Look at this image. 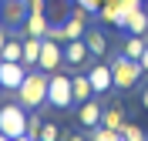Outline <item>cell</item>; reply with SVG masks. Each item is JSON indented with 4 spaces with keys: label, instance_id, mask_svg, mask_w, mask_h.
I'll return each instance as SVG.
<instances>
[{
    "label": "cell",
    "instance_id": "obj_31",
    "mask_svg": "<svg viewBox=\"0 0 148 141\" xmlns=\"http://www.w3.org/2000/svg\"><path fill=\"white\" fill-rule=\"evenodd\" d=\"M0 141H10V138H7V134H3V131H0Z\"/></svg>",
    "mask_w": 148,
    "mask_h": 141
},
{
    "label": "cell",
    "instance_id": "obj_10",
    "mask_svg": "<svg viewBox=\"0 0 148 141\" xmlns=\"http://www.w3.org/2000/svg\"><path fill=\"white\" fill-rule=\"evenodd\" d=\"M88 77H91L94 94H108L114 87V77H111V64H91L88 67Z\"/></svg>",
    "mask_w": 148,
    "mask_h": 141
},
{
    "label": "cell",
    "instance_id": "obj_30",
    "mask_svg": "<svg viewBox=\"0 0 148 141\" xmlns=\"http://www.w3.org/2000/svg\"><path fill=\"white\" fill-rule=\"evenodd\" d=\"M10 141H34L30 134H17V138H10Z\"/></svg>",
    "mask_w": 148,
    "mask_h": 141
},
{
    "label": "cell",
    "instance_id": "obj_5",
    "mask_svg": "<svg viewBox=\"0 0 148 141\" xmlns=\"http://www.w3.org/2000/svg\"><path fill=\"white\" fill-rule=\"evenodd\" d=\"M37 67H40V71H47V74H54L57 67H64V44H61V40L44 37V40H40V57H37Z\"/></svg>",
    "mask_w": 148,
    "mask_h": 141
},
{
    "label": "cell",
    "instance_id": "obj_33",
    "mask_svg": "<svg viewBox=\"0 0 148 141\" xmlns=\"http://www.w3.org/2000/svg\"><path fill=\"white\" fill-rule=\"evenodd\" d=\"M138 141H148V138H138Z\"/></svg>",
    "mask_w": 148,
    "mask_h": 141
},
{
    "label": "cell",
    "instance_id": "obj_4",
    "mask_svg": "<svg viewBox=\"0 0 148 141\" xmlns=\"http://www.w3.org/2000/svg\"><path fill=\"white\" fill-rule=\"evenodd\" d=\"M47 104H54V108H71L74 104V91H71V77L54 71L51 81H47Z\"/></svg>",
    "mask_w": 148,
    "mask_h": 141
},
{
    "label": "cell",
    "instance_id": "obj_35",
    "mask_svg": "<svg viewBox=\"0 0 148 141\" xmlns=\"http://www.w3.org/2000/svg\"><path fill=\"white\" fill-rule=\"evenodd\" d=\"M0 24H3V20H0Z\"/></svg>",
    "mask_w": 148,
    "mask_h": 141
},
{
    "label": "cell",
    "instance_id": "obj_26",
    "mask_svg": "<svg viewBox=\"0 0 148 141\" xmlns=\"http://www.w3.org/2000/svg\"><path fill=\"white\" fill-rule=\"evenodd\" d=\"M138 64H141V71H145V74H148V47H145V50H141V57H138Z\"/></svg>",
    "mask_w": 148,
    "mask_h": 141
},
{
    "label": "cell",
    "instance_id": "obj_20",
    "mask_svg": "<svg viewBox=\"0 0 148 141\" xmlns=\"http://www.w3.org/2000/svg\"><path fill=\"white\" fill-rule=\"evenodd\" d=\"M145 47H148V37H141V34H131V37L125 40V50H121V54H128V57H135V61H138Z\"/></svg>",
    "mask_w": 148,
    "mask_h": 141
},
{
    "label": "cell",
    "instance_id": "obj_6",
    "mask_svg": "<svg viewBox=\"0 0 148 141\" xmlns=\"http://www.w3.org/2000/svg\"><path fill=\"white\" fill-rule=\"evenodd\" d=\"M27 14H30V3H27V0H3V7H0V20H3L7 30L24 27Z\"/></svg>",
    "mask_w": 148,
    "mask_h": 141
},
{
    "label": "cell",
    "instance_id": "obj_16",
    "mask_svg": "<svg viewBox=\"0 0 148 141\" xmlns=\"http://www.w3.org/2000/svg\"><path fill=\"white\" fill-rule=\"evenodd\" d=\"M71 91H74V104H84L88 97H94L91 77H88V74H77V77H71Z\"/></svg>",
    "mask_w": 148,
    "mask_h": 141
},
{
    "label": "cell",
    "instance_id": "obj_19",
    "mask_svg": "<svg viewBox=\"0 0 148 141\" xmlns=\"http://www.w3.org/2000/svg\"><path fill=\"white\" fill-rule=\"evenodd\" d=\"M101 124H104V128L121 131V124H125V111H121L118 104H114V108H108V111H101Z\"/></svg>",
    "mask_w": 148,
    "mask_h": 141
},
{
    "label": "cell",
    "instance_id": "obj_22",
    "mask_svg": "<svg viewBox=\"0 0 148 141\" xmlns=\"http://www.w3.org/2000/svg\"><path fill=\"white\" fill-rule=\"evenodd\" d=\"M47 17H57V24H64V20L71 17L67 0H47Z\"/></svg>",
    "mask_w": 148,
    "mask_h": 141
},
{
    "label": "cell",
    "instance_id": "obj_15",
    "mask_svg": "<svg viewBox=\"0 0 148 141\" xmlns=\"http://www.w3.org/2000/svg\"><path fill=\"white\" fill-rule=\"evenodd\" d=\"M98 20H104V24H114V27H125V10H121L118 0H108V3H101L98 7Z\"/></svg>",
    "mask_w": 148,
    "mask_h": 141
},
{
    "label": "cell",
    "instance_id": "obj_14",
    "mask_svg": "<svg viewBox=\"0 0 148 141\" xmlns=\"http://www.w3.org/2000/svg\"><path fill=\"white\" fill-rule=\"evenodd\" d=\"M84 44H88L91 57H104V54H108V37H104V30H98V27L84 30Z\"/></svg>",
    "mask_w": 148,
    "mask_h": 141
},
{
    "label": "cell",
    "instance_id": "obj_32",
    "mask_svg": "<svg viewBox=\"0 0 148 141\" xmlns=\"http://www.w3.org/2000/svg\"><path fill=\"white\" fill-rule=\"evenodd\" d=\"M145 14H148V3H145Z\"/></svg>",
    "mask_w": 148,
    "mask_h": 141
},
{
    "label": "cell",
    "instance_id": "obj_7",
    "mask_svg": "<svg viewBox=\"0 0 148 141\" xmlns=\"http://www.w3.org/2000/svg\"><path fill=\"white\" fill-rule=\"evenodd\" d=\"M24 77H27V67L20 61H0V84H3V91H17L24 84Z\"/></svg>",
    "mask_w": 148,
    "mask_h": 141
},
{
    "label": "cell",
    "instance_id": "obj_18",
    "mask_svg": "<svg viewBox=\"0 0 148 141\" xmlns=\"http://www.w3.org/2000/svg\"><path fill=\"white\" fill-rule=\"evenodd\" d=\"M40 40L44 37H24V61L20 64H37V57H40Z\"/></svg>",
    "mask_w": 148,
    "mask_h": 141
},
{
    "label": "cell",
    "instance_id": "obj_8",
    "mask_svg": "<svg viewBox=\"0 0 148 141\" xmlns=\"http://www.w3.org/2000/svg\"><path fill=\"white\" fill-rule=\"evenodd\" d=\"M88 17H91V14H88L84 7H74V10H71V17L61 24V27H64V44H67V40L84 37V30H88Z\"/></svg>",
    "mask_w": 148,
    "mask_h": 141
},
{
    "label": "cell",
    "instance_id": "obj_24",
    "mask_svg": "<svg viewBox=\"0 0 148 141\" xmlns=\"http://www.w3.org/2000/svg\"><path fill=\"white\" fill-rule=\"evenodd\" d=\"M121 134H125V141H138V138H145V131H141V128H135V124H121Z\"/></svg>",
    "mask_w": 148,
    "mask_h": 141
},
{
    "label": "cell",
    "instance_id": "obj_25",
    "mask_svg": "<svg viewBox=\"0 0 148 141\" xmlns=\"http://www.w3.org/2000/svg\"><path fill=\"white\" fill-rule=\"evenodd\" d=\"M40 124H44V121H40V114H34V118H27V134H30V138H40Z\"/></svg>",
    "mask_w": 148,
    "mask_h": 141
},
{
    "label": "cell",
    "instance_id": "obj_12",
    "mask_svg": "<svg viewBox=\"0 0 148 141\" xmlns=\"http://www.w3.org/2000/svg\"><path fill=\"white\" fill-rule=\"evenodd\" d=\"M125 30L128 34H141V37H148V14H145V7H131V10H125Z\"/></svg>",
    "mask_w": 148,
    "mask_h": 141
},
{
    "label": "cell",
    "instance_id": "obj_28",
    "mask_svg": "<svg viewBox=\"0 0 148 141\" xmlns=\"http://www.w3.org/2000/svg\"><path fill=\"white\" fill-rule=\"evenodd\" d=\"M141 108L148 111V87H141Z\"/></svg>",
    "mask_w": 148,
    "mask_h": 141
},
{
    "label": "cell",
    "instance_id": "obj_11",
    "mask_svg": "<svg viewBox=\"0 0 148 141\" xmlns=\"http://www.w3.org/2000/svg\"><path fill=\"white\" fill-rule=\"evenodd\" d=\"M47 27H51V17H47V10H30L27 20H24V37H44Z\"/></svg>",
    "mask_w": 148,
    "mask_h": 141
},
{
    "label": "cell",
    "instance_id": "obj_9",
    "mask_svg": "<svg viewBox=\"0 0 148 141\" xmlns=\"http://www.w3.org/2000/svg\"><path fill=\"white\" fill-rule=\"evenodd\" d=\"M88 57H91V50H88L84 37L67 40V44H64V67H84V64H88Z\"/></svg>",
    "mask_w": 148,
    "mask_h": 141
},
{
    "label": "cell",
    "instance_id": "obj_3",
    "mask_svg": "<svg viewBox=\"0 0 148 141\" xmlns=\"http://www.w3.org/2000/svg\"><path fill=\"white\" fill-rule=\"evenodd\" d=\"M0 131L7 138H17V134H27V108L24 104H3L0 108Z\"/></svg>",
    "mask_w": 148,
    "mask_h": 141
},
{
    "label": "cell",
    "instance_id": "obj_2",
    "mask_svg": "<svg viewBox=\"0 0 148 141\" xmlns=\"http://www.w3.org/2000/svg\"><path fill=\"white\" fill-rule=\"evenodd\" d=\"M111 77H114V87H118V91H131V87L141 84L145 71H141V64L135 61V57L118 54L114 61H111Z\"/></svg>",
    "mask_w": 148,
    "mask_h": 141
},
{
    "label": "cell",
    "instance_id": "obj_27",
    "mask_svg": "<svg viewBox=\"0 0 148 141\" xmlns=\"http://www.w3.org/2000/svg\"><path fill=\"white\" fill-rule=\"evenodd\" d=\"M7 37H10V34H7V27L0 24V54H3V44H7Z\"/></svg>",
    "mask_w": 148,
    "mask_h": 141
},
{
    "label": "cell",
    "instance_id": "obj_36",
    "mask_svg": "<svg viewBox=\"0 0 148 141\" xmlns=\"http://www.w3.org/2000/svg\"><path fill=\"white\" fill-rule=\"evenodd\" d=\"M37 141H40V138H37Z\"/></svg>",
    "mask_w": 148,
    "mask_h": 141
},
{
    "label": "cell",
    "instance_id": "obj_29",
    "mask_svg": "<svg viewBox=\"0 0 148 141\" xmlns=\"http://www.w3.org/2000/svg\"><path fill=\"white\" fill-rule=\"evenodd\" d=\"M61 141H84V138H81V134H64Z\"/></svg>",
    "mask_w": 148,
    "mask_h": 141
},
{
    "label": "cell",
    "instance_id": "obj_23",
    "mask_svg": "<svg viewBox=\"0 0 148 141\" xmlns=\"http://www.w3.org/2000/svg\"><path fill=\"white\" fill-rule=\"evenodd\" d=\"M57 138H61V131H57L54 121H44V124H40V141H57Z\"/></svg>",
    "mask_w": 148,
    "mask_h": 141
},
{
    "label": "cell",
    "instance_id": "obj_34",
    "mask_svg": "<svg viewBox=\"0 0 148 141\" xmlns=\"http://www.w3.org/2000/svg\"><path fill=\"white\" fill-rule=\"evenodd\" d=\"M0 91H3V84H0Z\"/></svg>",
    "mask_w": 148,
    "mask_h": 141
},
{
    "label": "cell",
    "instance_id": "obj_1",
    "mask_svg": "<svg viewBox=\"0 0 148 141\" xmlns=\"http://www.w3.org/2000/svg\"><path fill=\"white\" fill-rule=\"evenodd\" d=\"M47 71H30L27 77H24V84L17 87V101L27 108V111H34V108H40V104H47Z\"/></svg>",
    "mask_w": 148,
    "mask_h": 141
},
{
    "label": "cell",
    "instance_id": "obj_13",
    "mask_svg": "<svg viewBox=\"0 0 148 141\" xmlns=\"http://www.w3.org/2000/svg\"><path fill=\"white\" fill-rule=\"evenodd\" d=\"M101 104L94 101V97H88V101L81 104V111H77V121L84 124V128H88V131H91V128H98V124H101Z\"/></svg>",
    "mask_w": 148,
    "mask_h": 141
},
{
    "label": "cell",
    "instance_id": "obj_21",
    "mask_svg": "<svg viewBox=\"0 0 148 141\" xmlns=\"http://www.w3.org/2000/svg\"><path fill=\"white\" fill-rule=\"evenodd\" d=\"M88 141H125V134L114 131V128H104V124H98V128H91V138Z\"/></svg>",
    "mask_w": 148,
    "mask_h": 141
},
{
    "label": "cell",
    "instance_id": "obj_17",
    "mask_svg": "<svg viewBox=\"0 0 148 141\" xmlns=\"http://www.w3.org/2000/svg\"><path fill=\"white\" fill-rule=\"evenodd\" d=\"M0 61H24V40L10 34L7 44H3V54H0Z\"/></svg>",
    "mask_w": 148,
    "mask_h": 141
}]
</instances>
